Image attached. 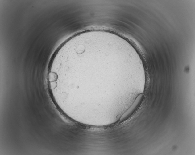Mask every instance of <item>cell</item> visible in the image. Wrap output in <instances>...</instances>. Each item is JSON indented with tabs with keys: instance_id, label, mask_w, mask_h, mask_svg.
Here are the masks:
<instances>
[{
	"instance_id": "cell-1",
	"label": "cell",
	"mask_w": 195,
	"mask_h": 155,
	"mask_svg": "<svg viewBox=\"0 0 195 155\" xmlns=\"http://www.w3.org/2000/svg\"><path fill=\"white\" fill-rule=\"evenodd\" d=\"M143 95H139L130 108L122 116L119 121L122 122L128 119L135 112L140 105L143 99Z\"/></svg>"
}]
</instances>
